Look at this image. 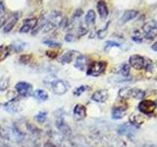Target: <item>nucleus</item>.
<instances>
[{"label":"nucleus","instance_id":"nucleus-1","mask_svg":"<svg viewBox=\"0 0 157 147\" xmlns=\"http://www.w3.org/2000/svg\"><path fill=\"white\" fill-rule=\"evenodd\" d=\"M62 23V14L58 11H52L49 16L46 17V22L42 31L44 32H49L60 26Z\"/></svg>","mask_w":157,"mask_h":147},{"label":"nucleus","instance_id":"nucleus-2","mask_svg":"<svg viewBox=\"0 0 157 147\" xmlns=\"http://www.w3.org/2000/svg\"><path fill=\"white\" fill-rule=\"evenodd\" d=\"M50 82H49V85H51V88L53 92L55 93L57 95H63L65 94L68 90V85L64 81H61V80H58L55 77H50Z\"/></svg>","mask_w":157,"mask_h":147},{"label":"nucleus","instance_id":"nucleus-3","mask_svg":"<svg viewBox=\"0 0 157 147\" xmlns=\"http://www.w3.org/2000/svg\"><path fill=\"white\" fill-rule=\"evenodd\" d=\"M106 66H107V64L105 61L92 62L90 65L88 66L86 74L88 76H91V77H98L105 71Z\"/></svg>","mask_w":157,"mask_h":147},{"label":"nucleus","instance_id":"nucleus-4","mask_svg":"<svg viewBox=\"0 0 157 147\" xmlns=\"http://www.w3.org/2000/svg\"><path fill=\"white\" fill-rule=\"evenodd\" d=\"M15 88H16V90L18 91L19 94L22 96H29V95H32V93H33L32 85H29V83L25 82V81L18 82L16 86H15Z\"/></svg>","mask_w":157,"mask_h":147},{"label":"nucleus","instance_id":"nucleus-5","mask_svg":"<svg viewBox=\"0 0 157 147\" xmlns=\"http://www.w3.org/2000/svg\"><path fill=\"white\" fill-rule=\"evenodd\" d=\"M156 108L155 102L151 101V100H142L140 104H139V109L141 113L144 114L149 115L151 113H153V111Z\"/></svg>","mask_w":157,"mask_h":147},{"label":"nucleus","instance_id":"nucleus-6","mask_svg":"<svg viewBox=\"0 0 157 147\" xmlns=\"http://www.w3.org/2000/svg\"><path fill=\"white\" fill-rule=\"evenodd\" d=\"M144 36L147 39H153L157 36V28L154 22H148L144 26Z\"/></svg>","mask_w":157,"mask_h":147},{"label":"nucleus","instance_id":"nucleus-7","mask_svg":"<svg viewBox=\"0 0 157 147\" xmlns=\"http://www.w3.org/2000/svg\"><path fill=\"white\" fill-rule=\"evenodd\" d=\"M56 126H57V129L60 130L61 134H63L64 135H66V136L71 135V134H72L71 127L69 126L65 122H64V119H63L62 116L56 117Z\"/></svg>","mask_w":157,"mask_h":147},{"label":"nucleus","instance_id":"nucleus-8","mask_svg":"<svg viewBox=\"0 0 157 147\" xmlns=\"http://www.w3.org/2000/svg\"><path fill=\"white\" fill-rule=\"evenodd\" d=\"M130 65L136 70H141L144 68L145 59L140 55H132L130 57Z\"/></svg>","mask_w":157,"mask_h":147},{"label":"nucleus","instance_id":"nucleus-9","mask_svg":"<svg viewBox=\"0 0 157 147\" xmlns=\"http://www.w3.org/2000/svg\"><path fill=\"white\" fill-rule=\"evenodd\" d=\"M4 109L9 113H18L21 111L23 108L21 106V103L18 99H12L4 104Z\"/></svg>","mask_w":157,"mask_h":147},{"label":"nucleus","instance_id":"nucleus-10","mask_svg":"<svg viewBox=\"0 0 157 147\" xmlns=\"http://www.w3.org/2000/svg\"><path fill=\"white\" fill-rule=\"evenodd\" d=\"M36 24H37V19L36 18H29V19H26L24 21L23 26L20 28V32L26 33V32H31L32 29H33L34 28H36Z\"/></svg>","mask_w":157,"mask_h":147},{"label":"nucleus","instance_id":"nucleus-11","mask_svg":"<svg viewBox=\"0 0 157 147\" xmlns=\"http://www.w3.org/2000/svg\"><path fill=\"white\" fill-rule=\"evenodd\" d=\"M74 116L78 121L83 120L86 116V108L82 104H77L74 108Z\"/></svg>","mask_w":157,"mask_h":147},{"label":"nucleus","instance_id":"nucleus-12","mask_svg":"<svg viewBox=\"0 0 157 147\" xmlns=\"http://www.w3.org/2000/svg\"><path fill=\"white\" fill-rule=\"evenodd\" d=\"M18 19H19V14H14L12 17H10L8 21L4 24V26H3V32H11L12 29H13V28L15 27V24H17Z\"/></svg>","mask_w":157,"mask_h":147},{"label":"nucleus","instance_id":"nucleus-13","mask_svg":"<svg viewBox=\"0 0 157 147\" xmlns=\"http://www.w3.org/2000/svg\"><path fill=\"white\" fill-rule=\"evenodd\" d=\"M108 98V92L105 89H101V90H97L92 94L91 96V99L95 102H105Z\"/></svg>","mask_w":157,"mask_h":147},{"label":"nucleus","instance_id":"nucleus-14","mask_svg":"<svg viewBox=\"0 0 157 147\" xmlns=\"http://www.w3.org/2000/svg\"><path fill=\"white\" fill-rule=\"evenodd\" d=\"M88 64V58L85 55H81L76 59V63H75V67L78 69L80 71L86 70Z\"/></svg>","mask_w":157,"mask_h":147},{"label":"nucleus","instance_id":"nucleus-15","mask_svg":"<svg viewBox=\"0 0 157 147\" xmlns=\"http://www.w3.org/2000/svg\"><path fill=\"white\" fill-rule=\"evenodd\" d=\"M136 16H137V11H136V10H127V11L123 14L120 22L121 24H126L129 21H131V20L135 19Z\"/></svg>","mask_w":157,"mask_h":147},{"label":"nucleus","instance_id":"nucleus-16","mask_svg":"<svg viewBox=\"0 0 157 147\" xmlns=\"http://www.w3.org/2000/svg\"><path fill=\"white\" fill-rule=\"evenodd\" d=\"M97 11L99 13V16L102 19H106L108 16V8H107V5L104 1L100 0L99 2L97 3Z\"/></svg>","mask_w":157,"mask_h":147},{"label":"nucleus","instance_id":"nucleus-17","mask_svg":"<svg viewBox=\"0 0 157 147\" xmlns=\"http://www.w3.org/2000/svg\"><path fill=\"white\" fill-rule=\"evenodd\" d=\"M127 112L126 107H115L112 111V118L115 120L122 119Z\"/></svg>","mask_w":157,"mask_h":147},{"label":"nucleus","instance_id":"nucleus-18","mask_svg":"<svg viewBox=\"0 0 157 147\" xmlns=\"http://www.w3.org/2000/svg\"><path fill=\"white\" fill-rule=\"evenodd\" d=\"M134 131H135V129L130 125H122L118 127V132H119L120 134L130 136L134 134Z\"/></svg>","mask_w":157,"mask_h":147},{"label":"nucleus","instance_id":"nucleus-19","mask_svg":"<svg viewBox=\"0 0 157 147\" xmlns=\"http://www.w3.org/2000/svg\"><path fill=\"white\" fill-rule=\"evenodd\" d=\"M134 90L135 88H132V87H124L120 89L119 91V96L123 99H129V98L134 96Z\"/></svg>","mask_w":157,"mask_h":147},{"label":"nucleus","instance_id":"nucleus-20","mask_svg":"<svg viewBox=\"0 0 157 147\" xmlns=\"http://www.w3.org/2000/svg\"><path fill=\"white\" fill-rule=\"evenodd\" d=\"M74 54H75V51H67V52H65L60 58H59V63L69 64L73 60Z\"/></svg>","mask_w":157,"mask_h":147},{"label":"nucleus","instance_id":"nucleus-21","mask_svg":"<svg viewBox=\"0 0 157 147\" xmlns=\"http://www.w3.org/2000/svg\"><path fill=\"white\" fill-rule=\"evenodd\" d=\"M26 45H27V44L25 42H23L21 40H17V41H15V42L12 43V45L10 46V49H11V50L14 51V52L19 53V52H21V51L24 50L25 47H26Z\"/></svg>","mask_w":157,"mask_h":147},{"label":"nucleus","instance_id":"nucleus-22","mask_svg":"<svg viewBox=\"0 0 157 147\" xmlns=\"http://www.w3.org/2000/svg\"><path fill=\"white\" fill-rule=\"evenodd\" d=\"M11 52V49L10 46L7 45H1L0 46V62H2L5 58H7V56Z\"/></svg>","mask_w":157,"mask_h":147},{"label":"nucleus","instance_id":"nucleus-23","mask_svg":"<svg viewBox=\"0 0 157 147\" xmlns=\"http://www.w3.org/2000/svg\"><path fill=\"white\" fill-rule=\"evenodd\" d=\"M95 22V13L93 10H90L87 11L86 15V24L90 26V24H93Z\"/></svg>","mask_w":157,"mask_h":147},{"label":"nucleus","instance_id":"nucleus-24","mask_svg":"<svg viewBox=\"0 0 157 147\" xmlns=\"http://www.w3.org/2000/svg\"><path fill=\"white\" fill-rule=\"evenodd\" d=\"M34 95H36V97L40 101H46L48 99L47 92L44 91L43 89H37L36 92H34Z\"/></svg>","mask_w":157,"mask_h":147},{"label":"nucleus","instance_id":"nucleus-25","mask_svg":"<svg viewBox=\"0 0 157 147\" xmlns=\"http://www.w3.org/2000/svg\"><path fill=\"white\" fill-rule=\"evenodd\" d=\"M5 22H6V11H5L3 4L0 2V28L4 26Z\"/></svg>","mask_w":157,"mask_h":147},{"label":"nucleus","instance_id":"nucleus-26","mask_svg":"<svg viewBox=\"0 0 157 147\" xmlns=\"http://www.w3.org/2000/svg\"><path fill=\"white\" fill-rule=\"evenodd\" d=\"M9 86V77H3L0 78V91L6 90Z\"/></svg>","mask_w":157,"mask_h":147},{"label":"nucleus","instance_id":"nucleus-27","mask_svg":"<svg viewBox=\"0 0 157 147\" xmlns=\"http://www.w3.org/2000/svg\"><path fill=\"white\" fill-rule=\"evenodd\" d=\"M130 121L132 122V125H141L144 123V119L139 115H132L130 117Z\"/></svg>","mask_w":157,"mask_h":147},{"label":"nucleus","instance_id":"nucleus-28","mask_svg":"<svg viewBox=\"0 0 157 147\" xmlns=\"http://www.w3.org/2000/svg\"><path fill=\"white\" fill-rule=\"evenodd\" d=\"M46 118H47V113L44 112V111L39 112L38 114L36 116V121L39 123V124H42V123L45 122L46 121Z\"/></svg>","mask_w":157,"mask_h":147},{"label":"nucleus","instance_id":"nucleus-29","mask_svg":"<svg viewBox=\"0 0 157 147\" xmlns=\"http://www.w3.org/2000/svg\"><path fill=\"white\" fill-rule=\"evenodd\" d=\"M132 39L136 42H141L142 41V36H141V33L140 32V31H135L134 33H132Z\"/></svg>","mask_w":157,"mask_h":147},{"label":"nucleus","instance_id":"nucleus-30","mask_svg":"<svg viewBox=\"0 0 157 147\" xmlns=\"http://www.w3.org/2000/svg\"><path fill=\"white\" fill-rule=\"evenodd\" d=\"M120 73L123 77H129V74H130V66L125 64V65L122 66V69L120 70Z\"/></svg>","mask_w":157,"mask_h":147},{"label":"nucleus","instance_id":"nucleus-31","mask_svg":"<svg viewBox=\"0 0 157 147\" xmlns=\"http://www.w3.org/2000/svg\"><path fill=\"white\" fill-rule=\"evenodd\" d=\"M44 44H47L49 46H52V47H61V43L60 42H57V41H54L51 40V39H47V40H43Z\"/></svg>","mask_w":157,"mask_h":147},{"label":"nucleus","instance_id":"nucleus-32","mask_svg":"<svg viewBox=\"0 0 157 147\" xmlns=\"http://www.w3.org/2000/svg\"><path fill=\"white\" fill-rule=\"evenodd\" d=\"M87 32V28L83 24H81L80 28H78V36H82Z\"/></svg>","mask_w":157,"mask_h":147},{"label":"nucleus","instance_id":"nucleus-33","mask_svg":"<svg viewBox=\"0 0 157 147\" xmlns=\"http://www.w3.org/2000/svg\"><path fill=\"white\" fill-rule=\"evenodd\" d=\"M111 47H120V44L115 41H107L105 43V50H108Z\"/></svg>","mask_w":157,"mask_h":147},{"label":"nucleus","instance_id":"nucleus-34","mask_svg":"<svg viewBox=\"0 0 157 147\" xmlns=\"http://www.w3.org/2000/svg\"><path fill=\"white\" fill-rule=\"evenodd\" d=\"M86 88H87V87H86V85H82V86H80V87H78L77 89H75V92H74V94L77 95V96L81 95V94H82V93L86 91Z\"/></svg>","mask_w":157,"mask_h":147},{"label":"nucleus","instance_id":"nucleus-35","mask_svg":"<svg viewBox=\"0 0 157 147\" xmlns=\"http://www.w3.org/2000/svg\"><path fill=\"white\" fill-rule=\"evenodd\" d=\"M32 60V56L31 55H23L21 58H20V61L22 63H25V64H28Z\"/></svg>","mask_w":157,"mask_h":147},{"label":"nucleus","instance_id":"nucleus-36","mask_svg":"<svg viewBox=\"0 0 157 147\" xmlns=\"http://www.w3.org/2000/svg\"><path fill=\"white\" fill-rule=\"evenodd\" d=\"M108 24H109V23H108L106 26H105V28H102L101 31L98 32V37L99 38H103L104 37V36H105V33H106V32H107V28H108Z\"/></svg>","mask_w":157,"mask_h":147},{"label":"nucleus","instance_id":"nucleus-37","mask_svg":"<svg viewBox=\"0 0 157 147\" xmlns=\"http://www.w3.org/2000/svg\"><path fill=\"white\" fill-rule=\"evenodd\" d=\"M74 39H75V37H74V34H72V33H67L65 36V40L67 42H71L74 40Z\"/></svg>","mask_w":157,"mask_h":147},{"label":"nucleus","instance_id":"nucleus-38","mask_svg":"<svg viewBox=\"0 0 157 147\" xmlns=\"http://www.w3.org/2000/svg\"><path fill=\"white\" fill-rule=\"evenodd\" d=\"M82 10H81V9H78V10H77V11L75 12V14H74V17H75V18L81 17V16H82Z\"/></svg>","mask_w":157,"mask_h":147},{"label":"nucleus","instance_id":"nucleus-39","mask_svg":"<svg viewBox=\"0 0 157 147\" xmlns=\"http://www.w3.org/2000/svg\"><path fill=\"white\" fill-rule=\"evenodd\" d=\"M43 147H56V146L53 143H51V142H46V143L43 145Z\"/></svg>","mask_w":157,"mask_h":147},{"label":"nucleus","instance_id":"nucleus-40","mask_svg":"<svg viewBox=\"0 0 157 147\" xmlns=\"http://www.w3.org/2000/svg\"><path fill=\"white\" fill-rule=\"evenodd\" d=\"M151 48L153 49L154 51H157V41H156V42H155V43L153 44V45L151 46Z\"/></svg>","mask_w":157,"mask_h":147},{"label":"nucleus","instance_id":"nucleus-41","mask_svg":"<svg viewBox=\"0 0 157 147\" xmlns=\"http://www.w3.org/2000/svg\"><path fill=\"white\" fill-rule=\"evenodd\" d=\"M145 147H156L155 145H148V146H145Z\"/></svg>","mask_w":157,"mask_h":147},{"label":"nucleus","instance_id":"nucleus-42","mask_svg":"<svg viewBox=\"0 0 157 147\" xmlns=\"http://www.w3.org/2000/svg\"><path fill=\"white\" fill-rule=\"evenodd\" d=\"M0 105H1V104H0Z\"/></svg>","mask_w":157,"mask_h":147}]
</instances>
